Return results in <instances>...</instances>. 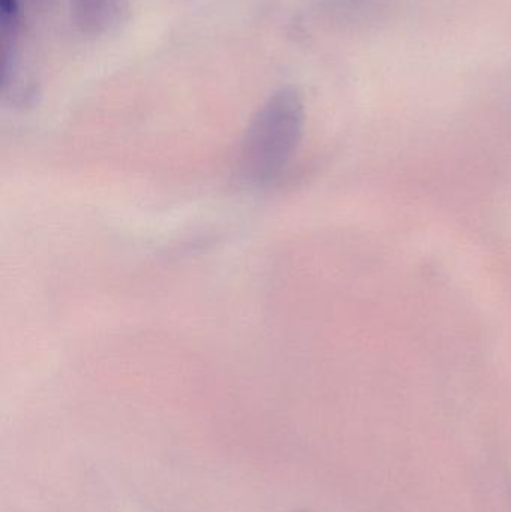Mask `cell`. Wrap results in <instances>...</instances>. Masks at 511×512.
<instances>
[{
    "instance_id": "obj_1",
    "label": "cell",
    "mask_w": 511,
    "mask_h": 512,
    "mask_svg": "<svg viewBox=\"0 0 511 512\" xmlns=\"http://www.w3.org/2000/svg\"><path fill=\"white\" fill-rule=\"evenodd\" d=\"M305 123L299 89L287 86L272 93L246 129L239 159L242 179L254 186L278 179L299 149Z\"/></svg>"
},
{
    "instance_id": "obj_2",
    "label": "cell",
    "mask_w": 511,
    "mask_h": 512,
    "mask_svg": "<svg viewBox=\"0 0 511 512\" xmlns=\"http://www.w3.org/2000/svg\"><path fill=\"white\" fill-rule=\"evenodd\" d=\"M107 0H72L75 21L83 32H95L101 26Z\"/></svg>"
},
{
    "instance_id": "obj_3",
    "label": "cell",
    "mask_w": 511,
    "mask_h": 512,
    "mask_svg": "<svg viewBox=\"0 0 511 512\" xmlns=\"http://www.w3.org/2000/svg\"><path fill=\"white\" fill-rule=\"evenodd\" d=\"M18 21H20V6L18 0H0V23L5 39L17 35Z\"/></svg>"
}]
</instances>
